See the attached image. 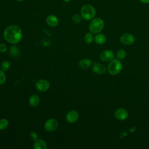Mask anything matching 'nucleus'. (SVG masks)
<instances>
[{
	"label": "nucleus",
	"mask_w": 149,
	"mask_h": 149,
	"mask_svg": "<svg viewBox=\"0 0 149 149\" xmlns=\"http://www.w3.org/2000/svg\"><path fill=\"white\" fill-rule=\"evenodd\" d=\"M3 34L5 40L12 44L19 43L22 38V31L17 25H10L7 27Z\"/></svg>",
	"instance_id": "obj_1"
},
{
	"label": "nucleus",
	"mask_w": 149,
	"mask_h": 149,
	"mask_svg": "<svg viewBox=\"0 0 149 149\" xmlns=\"http://www.w3.org/2000/svg\"><path fill=\"white\" fill-rule=\"evenodd\" d=\"M96 11L94 7L90 4L83 5L80 9V15L86 20H91L94 18Z\"/></svg>",
	"instance_id": "obj_2"
},
{
	"label": "nucleus",
	"mask_w": 149,
	"mask_h": 149,
	"mask_svg": "<svg viewBox=\"0 0 149 149\" xmlns=\"http://www.w3.org/2000/svg\"><path fill=\"white\" fill-rule=\"evenodd\" d=\"M104 27V22L100 17L93 18L90 24L89 30L93 34H97L100 33Z\"/></svg>",
	"instance_id": "obj_3"
},
{
	"label": "nucleus",
	"mask_w": 149,
	"mask_h": 149,
	"mask_svg": "<svg viewBox=\"0 0 149 149\" xmlns=\"http://www.w3.org/2000/svg\"><path fill=\"white\" fill-rule=\"evenodd\" d=\"M122 65L121 62L118 59L112 60L108 65V71L110 74H118L122 70Z\"/></svg>",
	"instance_id": "obj_4"
},
{
	"label": "nucleus",
	"mask_w": 149,
	"mask_h": 149,
	"mask_svg": "<svg viewBox=\"0 0 149 149\" xmlns=\"http://www.w3.org/2000/svg\"><path fill=\"white\" fill-rule=\"evenodd\" d=\"M59 126L58 122L54 118L48 119L44 123V128L48 132H54L55 131Z\"/></svg>",
	"instance_id": "obj_5"
},
{
	"label": "nucleus",
	"mask_w": 149,
	"mask_h": 149,
	"mask_svg": "<svg viewBox=\"0 0 149 149\" xmlns=\"http://www.w3.org/2000/svg\"><path fill=\"white\" fill-rule=\"evenodd\" d=\"M50 87L49 82L46 79H40L36 83V87L37 90L41 92L47 91Z\"/></svg>",
	"instance_id": "obj_6"
},
{
	"label": "nucleus",
	"mask_w": 149,
	"mask_h": 149,
	"mask_svg": "<svg viewBox=\"0 0 149 149\" xmlns=\"http://www.w3.org/2000/svg\"><path fill=\"white\" fill-rule=\"evenodd\" d=\"M79 118V114L76 110H71L69 111L65 116L66 121L70 123H74L76 122Z\"/></svg>",
	"instance_id": "obj_7"
},
{
	"label": "nucleus",
	"mask_w": 149,
	"mask_h": 149,
	"mask_svg": "<svg viewBox=\"0 0 149 149\" xmlns=\"http://www.w3.org/2000/svg\"><path fill=\"white\" fill-rule=\"evenodd\" d=\"M134 37L130 33H125L120 37V41L125 45H130L134 42Z\"/></svg>",
	"instance_id": "obj_8"
},
{
	"label": "nucleus",
	"mask_w": 149,
	"mask_h": 149,
	"mask_svg": "<svg viewBox=\"0 0 149 149\" xmlns=\"http://www.w3.org/2000/svg\"><path fill=\"white\" fill-rule=\"evenodd\" d=\"M113 53L111 50H104L101 52L100 55V58L101 61L104 62H108L113 58Z\"/></svg>",
	"instance_id": "obj_9"
},
{
	"label": "nucleus",
	"mask_w": 149,
	"mask_h": 149,
	"mask_svg": "<svg viewBox=\"0 0 149 149\" xmlns=\"http://www.w3.org/2000/svg\"><path fill=\"white\" fill-rule=\"evenodd\" d=\"M107 70L106 66L101 63L94 62L93 66V71L98 74H102L105 73Z\"/></svg>",
	"instance_id": "obj_10"
},
{
	"label": "nucleus",
	"mask_w": 149,
	"mask_h": 149,
	"mask_svg": "<svg viewBox=\"0 0 149 149\" xmlns=\"http://www.w3.org/2000/svg\"><path fill=\"white\" fill-rule=\"evenodd\" d=\"M115 118L120 120H123L127 119L128 116L127 111L123 108H118L115 111Z\"/></svg>",
	"instance_id": "obj_11"
},
{
	"label": "nucleus",
	"mask_w": 149,
	"mask_h": 149,
	"mask_svg": "<svg viewBox=\"0 0 149 149\" xmlns=\"http://www.w3.org/2000/svg\"><path fill=\"white\" fill-rule=\"evenodd\" d=\"M46 22L49 26L55 27L58 26L59 23V20L55 15H49L46 18Z\"/></svg>",
	"instance_id": "obj_12"
},
{
	"label": "nucleus",
	"mask_w": 149,
	"mask_h": 149,
	"mask_svg": "<svg viewBox=\"0 0 149 149\" xmlns=\"http://www.w3.org/2000/svg\"><path fill=\"white\" fill-rule=\"evenodd\" d=\"M47 147V143L44 140L37 139L34 141L33 148L34 149H46Z\"/></svg>",
	"instance_id": "obj_13"
},
{
	"label": "nucleus",
	"mask_w": 149,
	"mask_h": 149,
	"mask_svg": "<svg viewBox=\"0 0 149 149\" xmlns=\"http://www.w3.org/2000/svg\"><path fill=\"white\" fill-rule=\"evenodd\" d=\"M40 97L37 94L31 95L29 99V105L32 107H36L38 106V104H40Z\"/></svg>",
	"instance_id": "obj_14"
},
{
	"label": "nucleus",
	"mask_w": 149,
	"mask_h": 149,
	"mask_svg": "<svg viewBox=\"0 0 149 149\" xmlns=\"http://www.w3.org/2000/svg\"><path fill=\"white\" fill-rule=\"evenodd\" d=\"M78 65L80 68L85 69L90 68L92 65V61L90 59L84 58L79 61Z\"/></svg>",
	"instance_id": "obj_15"
},
{
	"label": "nucleus",
	"mask_w": 149,
	"mask_h": 149,
	"mask_svg": "<svg viewBox=\"0 0 149 149\" xmlns=\"http://www.w3.org/2000/svg\"><path fill=\"white\" fill-rule=\"evenodd\" d=\"M94 40L95 42L99 45H102L105 44L107 41L106 37L103 34H101V33H97L95 36Z\"/></svg>",
	"instance_id": "obj_16"
},
{
	"label": "nucleus",
	"mask_w": 149,
	"mask_h": 149,
	"mask_svg": "<svg viewBox=\"0 0 149 149\" xmlns=\"http://www.w3.org/2000/svg\"><path fill=\"white\" fill-rule=\"evenodd\" d=\"M9 52L13 57H17L20 54V49L16 45H12L10 47Z\"/></svg>",
	"instance_id": "obj_17"
},
{
	"label": "nucleus",
	"mask_w": 149,
	"mask_h": 149,
	"mask_svg": "<svg viewBox=\"0 0 149 149\" xmlns=\"http://www.w3.org/2000/svg\"><path fill=\"white\" fill-rule=\"evenodd\" d=\"M10 63L9 61H7V60L3 61L1 65V69H2L4 72L7 71L10 68Z\"/></svg>",
	"instance_id": "obj_18"
},
{
	"label": "nucleus",
	"mask_w": 149,
	"mask_h": 149,
	"mask_svg": "<svg viewBox=\"0 0 149 149\" xmlns=\"http://www.w3.org/2000/svg\"><path fill=\"white\" fill-rule=\"evenodd\" d=\"M82 16L80 14H74L72 17V21L74 24L80 23L82 20Z\"/></svg>",
	"instance_id": "obj_19"
},
{
	"label": "nucleus",
	"mask_w": 149,
	"mask_h": 149,
	"mask_svg": "<svg viewBox=\"0 0 149 149\" xmlns=\"http://www.w3.org/2000/svg\"><path fill=\"white\" fill-rule=\"evenodd\" d=\"M9 125V122L6 119L2 118L0 119V130L6 129Z\"/></svg>",
	"instance_id": "obj_20"
},
{
	"label": "nucleus",
	"mask_w": 149,
	"mask_h": 149,
	"mask_svg": "<svg viewBox=\"0 0 149 149\" xmlns=\"http://www.w3.org/2000/svg\"><path fill=\"white\" fill-rule=\"evenodd\" d=\"M84 41L87 44H91L92 43L93 40H94V37L93 36V33H91V32L90 33H87L85 36H84Z\"/></svg>",
	"instance_id": "obj_21"
},
{
	"label": "nucleus",
	"mask_w": 149,
	"mask_h": 149,
	"mask_svg": "<svg viewBox=\"0 0 149 149\" xmlns=\"http://www.w3.org/2000/svg\"><path fill=\"white\" fill-rule=\"evenodd\" d=\"M126 52L124 49H120L118 50V51L117 52L116 57L119 60L124 59L126 57Z\"/></svg>",
	"instance_id": "obj_22"
},
{
	"label": "nucleus",
	"mask_w": 149,
	"mask_h": 149,
	"mask_svg": "<svg viewBox=\"0 0 149 149\" xmlns=\"http://www.w3.org/2000/svg\"><path fill=\"white\" fill-rule=\"evenodd\" d=\"M6 81V76L5 74V72L2 69H0V85L3 84Z\"/></svg>",
	"instance_id": "obj_23"
},
{
	"label": "nucleus",
	"mask_w": 149,
	"mask_h": 149,
	"mask_svg": "<svg viewBox=\"0 0 149 149\" xmlns=\"http://www.w3.org/2000/svg\"><path fill=\"white\" fill-rule=\"evenodd\" d=\"M29 135H30V139H31V140H33V141H34V140H37V139H38V134H37L36 132L33 131V132H30V134H29Z\"/></svg>",
	"instance_id": "obj_24"
},
{
	"label": "nucleus",
	"mask_w": 149,
	"mask_h": 149,
	"mask_svg": "<svg viewBox=\"0 0 149 149\" xmlns=\"http://www.w3.org/2000/svg\"><path fill=\"white\" fill-rule=\"evenodd\" d=\"M7 51V46L5 44L1 43L0 44V52L5 53Z\"/></svg>",
	"instance_id": "obj_25"
},
{
	"label": "nucleus",
	"mask_w": 149,
	"mask_h": 149,
	"mask_svg": "<svg viewBox=\"0 0 149 149\" xmlns=\"http://www.w3.org/2000/svg\"><path fill=\"white\" fill-rule=\"evenodd\" d=\"M140 2L144 3V4H147L149 3V0H139Z\"/></svg>",
	"instance_id": "obj_26"
},
{
	"label": "nucleus",
	"mask_w": 149,
	"mask_h": 149,
	"mask_svg": "<svg viewBox=\"0 0 149 149\" xmlns=\"http://www.w3.org/2000/svg\"><path fill=\"white\" fill-rule=\"evenodd\" d=\"M70 1H71V0H63V2H66V3L69 2Z\"/></svg>",
	"instance_id": "obj_27"
},
{
	"label": "nucleus",
	"mask_w": 149,
	"mask_h": 149,
	"mask_svg": "<svg viewBox=\"0 0 149 149\" xmlns=\"http://www.w3.org/2000/svg\"><path fill=\"white\" fill-rule=\"evenodd\" d=\"M17 1H19V2H22V1H23L24 0H16Z\"/></svg>",
	"instance_id": "obj_28"
}]
</instances>
